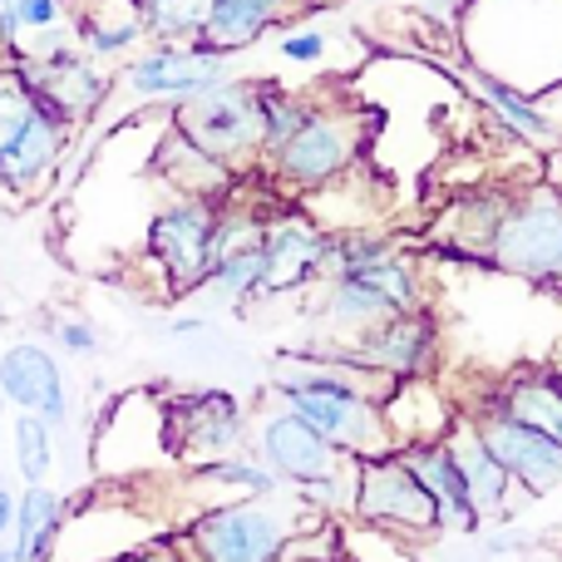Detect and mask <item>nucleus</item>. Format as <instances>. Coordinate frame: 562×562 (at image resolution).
<instances>
[{
	"label": "nucleus",
	"instance_id": "nucleus-16",
	"mask_svg": "<svg viewBox=\"0 0 562 562\" xmlns=\"http://www.w3.org/2000/svg\"><path fill=\"white\" fill-rule=\"evenodd\" d=\"M148 178L168 188V198H203V203H223L243 188V173L227 168L223 158L203 154L188 134H178L173 124L158 128L154 154H148Z\"/></svg>",
	"mask_w": 562,
	"mask_h": 562
},
{
	"label": "nucleus",
	"instance_id": "nucleus-8",
	"mask_svg": "<svg viewBox=\"0 0 562 562\" xmlns=\"http://www.w3.org/2000/svg\"><path fill=\"white\" fill-rule=\"evenodd\" d=\"M247 439V409L233 390H183L164 400V454L168 459H223L237 454Z\"/></svg>",
	"mask_w": 562,
	"mask_h": 562
},
{
	"label": "nucleus",
	"instance_id": "nucleus-4",
	"mask_svg": "<svg viewBox=\"0 0 562 562\" xmlns=\"http://www.w3.org/2000/svg\"><path fill=\"white\" fill-rule=\"evenodd\" d=\"M346 518H356L360 528H375V533L400 538V543L439 538L435 498L425 494V484L409 474L405 459H400L395 449L356 459V488H350V514Z\"/></svg>",
	"mask_w": 562,
	"mask_h": 562
},
{
	"label": "nucleus",
	"instance_id": "nucleus-7",
	"mask_svg": "<svg viewBox=\"0 0 562 562\" xmlns=\"http://www.w3.org/2000/svg\"><path fill=\"white\" fill-rule=\"evenodd\" d=\"M291 518L272 498H233L193 514L183 543L193 562H277L291 538Z\"/></svg>",
	"mask_w": 562,
	"mask_h": 562
},
{
	"label": "nucleus",
	"instance_id": "nucleus-27",
	"mask_svg": "<svg viewBox=\"0 0 562 562\" xmlns=\"http://www.w3.org/2000/svg\"><path fill=\"white\" fill-rule=\"evenodd\" d=\"M55 439L59 435L40 415H30V409H15V419H10V454H15V474L25 479V484H49V474H55V459H59Z\"/></svg>",
	"mask_w": 562,
	"mask_h": 562
},
{
	"label": "nucleus",
	"instance_id": "nucleus-14",
	"mask_svg": "<svg viewBox=\"0 0 562 562\" xmlns=\"http://www.w3.org/2000/svg\"><path fill=\"white\" fill-rule=\"evenodd\" d=\"M0 400L10 409H30L40 415L55 435L69 429V385L65 366L55 360V350L45 340H10L0 350Z\"/></svg>",
	"mask_w": 562,
	"mask_h": 562
},
{
	"label": "nucleus",
	"instance_id": "nucleus-11",
	"mask_svg": "<svg viewBox=\"0 0 562 562\" xmlns=\"http://www.w3.org/2000/svg\"><path fill=\"white\" fill-rule=\"evenodd\" d=\"M330 233L301 207H272L262 233V291L257 301H281L321 281Z\"/></svg>",
	"mask_w": 562,
	"mask_h": 562
},
{
	"label": "nucleus",
	"instance_id": "nucleus-5",
	"mask_svg": "<svg viewBox=\"0 0 562 562\" xmlns=\"http://www.w3.org/2000/svg\"><path fill=\"white\" fill-rule=\"evenodd\" d=\"M484 267L538 286H562V198L538 188L504 207Z\"/></svg>",
	"mask_w": 562,
	"mask_h": 562
},
{
	"label": "nucleus",
	"instance_id": "nucleus-10",
	"mask_svg": "<svg viewBox=\"0 0 562 562\" xmlns=\"http://www.w3.org/2000/svg\"><path fill=\"white\" fill-rule=\"evenodd\" d=\"M257 459L272 469L277 484L291 488V494H306V488L330 484V479L350 464V454H340L336 445H326V439H321L301 415H291L286 405L267 409V415L257 419Z\"/></svg>",
	"mask_w": 562,
	"mask_h": 562
},
{
	"label": "nucleus",
	"instance_id": "nucleus-17",
	"mask_svg": "<svg viewBox=\"0 0 562 562\" xmlns=\"http://www.w3.org/2000/svg\"><path fill=\"white\" fill-rule=\"evenodd\" d=\"M395 454L405 459V469L425 484V494L435 498L439 508V533H479V508L464 488V474H459L454 454H449L445 435L439 439H409V445H395Z\"/></svg>",
	"mask_w": 562,
	"mask_h": 562
},
{
	"label": "nucleus",
	"instance_id": "nucleus-29",
	"mask_svg": "<svg viewBox=\"0 0 562 562\" xmlns=\"http://www.w3.org/2000/svg\"><path fill=\"white\" fill-rule=\"evenodd\" d=\"M257 291H262V247L217 257L203 281V296L223 301V306H257Z\"/></svg>",
	"mask_w": 562,
	"mask_h": 562
},
{
	"label": "nucleus",
	"instance_id": "nucleus-26",
	"mask_svg": "<svg viewBox=\"0 0 562 562\" xmlns=\"http://www.w3.org/2000/svg\"><path fill=\"white\" fill-rule=\"evenodd\" d=\"M193 484L203 488H227L233 498H277L281 484L262 459H243V454H223V459H203L193 464Z\"/></svg>",
	"mask_w": 562,
	"mask_h": 562
},
{
	"label": "nucleus",
	"instance_id": "nucleus-2",
	"mask_svg": "<svg viewBox=\"0 0 562 562\" xmlns=\"http://www.w3.org/2000/svg\"><path fill=\"white\" fill-rule=\"evenodd\" d=\"M415 306H429V291H425V272H419V262L405 247L375 267L321 281V326H326L330 340H356L366 330H375L380 321Z\"/></svg>",
	"mask_w": 562,
	"mask_h": 562
},
{
	"label": "nucleus",
	"instance_id": "nucleus-12",
	"mask_svg": "<svg viewBox=\"0 0 562 562\" xmlns=\"http://www.w3.org/2000/svg\"><path fill=\"white\" fill-rule=\"evenodd\" d=\"M227 65H233V59L207 55V49H198V45H154L128 59L114 85L128 89L134 99H144V104L173 109V104H183V99L213 89L217 79H227Z\"/></svg>",
	"mask_w": 562,
	"mask_h": 562
},
{
	"label": "nucleus",
	"instance_id": "nucleus-21",
	"mask_svg": "<svg viewBox=\"0 0 562 562\" xmlns=\"http://www.w3.org/2000/svg\"><path fill=\"white\" fill-rule=\"evenodd\" d=\"M474 94L494 109V119L518 138V144H533V148H558L562 144V124H558V119H548L543 104H538L533 94H524L518 85H508V79L479 69V75H474Z\"/></svg>",
	"mask_w": 562,
	"mask_h": 562
},
{
	"label": "nucleus",
	"instance_id": "nucleus-34",
	"mask_svg": "<svg viewBox=\"0 0 562 562\" xmlns=\"http://www.w3.org/2000/svg\"><path fill=\"white\" fill-rule=\"evenodd\" d=\"M488 553H518V548H528V533H518V528H498V533L484 538Z\"/></svg>",
	"mask_w": 562,
	"mask_h": 562
},
{
	"label": "nucleus",
	"instance_id": "nucleus-39",
	"mask_svg": "<svg viewBox=\"0 0 562 562\" xmlns=\"http://www.w3.org/2000/svg\"><path fill=\"white\" fill-rule=\"evenodd\" d=\"M109 562H124V558H109Z\"/></svg>",
	"mask_w": 562,
	"mask_h": 562
},
{
	"label": "nucleus",
	"instance_id": "nucleus-6",
	"mask_svg": "<svg viewBox=\"0 0 562 562\" xmlns=\"http://www.w3.org/2000/svg\"><path fill=\"white\" fill-rule=\"evenodd\" d=\"M213 227L217 203L203 198H168L154 217H148L144 252L158 267L164 296H198L207 272H213Z\"/></svg>",
	"mask_w": 562,
	"mask_h": 562
},
{
	"label": "nucleus",
	"instance_id": "nucleus-9",
	"mask_svg": "<svg viewBox=\"0 0 562 562\" xmlns=\"http://www.w3.org/2000/svg\"><path fill=\"white\" fill-rule=\"evenodd\" d=\"M459 415L479 429L488 454L504 464V474L514 479V488L524 498H543V494H558L562 488V445L548 435H538V429L518 425L514 415H504V409L488 400V390L479 400H469Z\"/></svg>",
	"mask_w": 562,
	"mask_h": 562
},
{
	"label": "nucleus",
	"instance_id": "nucleus-20",
	"mask_svg": "<svg viewBox=\"0 0 562 562\" xmlns=\"http://www.w3.org/2000/svg\"><path fill=\"white\" fill-rule=\"evenodd\" d=\"M291 10H296V0H213L198 49L233 59L243 49H252L262 35H272Z\"/></svg>",
	"mask_w": 562,
	"mask_h": 562
},
{
	"label": "nucleus",
	"instance_id": "nucleus-28",
	"mask_svg": "<svg viewBox=\"0 0 562 562\" xmlns=\"http://www.w3.org/2000/svg\"><path fill=\"white\" fill-rule=\"evenodd\" d=\"M400 243L390 233H375V227H350V233H330L326 247V267H321V281L360 272V267H375L385 257H395Z\"/></svg>",
	"mask_w": 562,
	"mask_h": 562
},
{
	"label": "nucleus",
	"instance_id": "nucleus-31",
	"mask_svg": "<svg viewBox=\"0 0 562 562\" xmlns=\"http://www.w3.org/2000/svg\"><path fill=\"white\" fill-rule=\"evenodd\" d=\"M20 20V35H45V30H65L69 0H10Z\"/></svg>",
	"mask_w": 562,
	"mask_h": 562
},
{
	"label": "nucleus",
	"instance_id": "nucleus-32",
	"mask_svg": "<svg viewBox=\"0 0 562 562\" xmlns=\"http://www.w3.org/2000/svg\"><path fill=\"white\" fill-rule=\"evenodd\" d=\"M25 114H30V94H25V89H20L10 75H0V148H5L10 138L20 134Z\"/></svg>",
	"mask_w": 562,
	"mask_h": 562
},
{
	"label": "nucleus",
	"instance_id": "nucleus-30",
	"mask_svg": "<svg viewBox=\"0 0 562 562\" xmlns=\"http://www.w3.org/2000/svg\"><path fill=\"white\" fill-rule=\"evenodd\" d=\"M49 326V340H55V350H65V356H79V360H89V356H99V330H94V321H85V316H59V321H45Z\"/></svg>",
	"mask_w": 562,
	"mask_h": 562
},
{
	"label": "nucleus",
	"instance_id": "nucleus-1",
	"mask_svg": "<svg viewBox=\"0 0 562 562\" xmlns=\"http://www.w3.org/2000/svg\"><path fill=\"white\" fill-rule=\"evenodd\" d=\"M360 154H366V114L340 94H316L311 119L277 154L262 158V173L281 193H326L356 173Z\"/></svg>",
	"mask_w": 562,
	"mask_h": 562
},
{
	"label": "nucleus",
	"instance_id": "nucleus-25",
	"mask_svg": "<svg viewBox=\"0 0 562 562\" xmlns=\"http://www.w3.org/2000/svg\"><path fill=\"white\" fill-rule=\"evenodd\" d=\"M213 0H138L144 40L154 45H198Z\"/></svg>",
	"mask_w": 562,
	"mask_h": 562
},
{
	"label": "nucleus",
	"instance_id": "nucleus-3",
	"mask_svg": "<svg viewBox=\"0 0 562 562\" xmlns=\"http://www.w3.org/2000/svg\"><path fill=\"white\" fill-rule=\"evenodd\" d=\"M168 124L193 138L203 154L237 168V173L262 168V114H257L252 79H233V75L217 79L213 89L168 109Z\"/></svg>",
	"mask_w": 562,
	"mask_h": 562
},
{
	"label": "nucleus",
	"instance_id": "nucleus-13",
	"mask_svg": "<svg viewBox=\"0 0 562 562\" xmlns=\"http://www.w3.org/2000/svg\"><path fill=\"white\" fill-rule=\"evenodd\" d=\"M366 366H375L390 380H425L439 370V346H445V326H439L435 306H415L400 316L380 321L375 330L346 340Z\"/></svg>",
	"mask_w": 562,
	"mask_h": 562
},
{
	"label": "nucleus",
	"instance_id": "nucleus-23",
	"mask_svg": "<svg viewBox=\"0 0 562 562\" xmlns=\"http://www.w3.org/2000/svg\"><path fill=\"white\" fill-rule=\"evenodd\" d=\"M65 494L49 484H25L15 498V528H10V548L20 562H49L59 533H65Z\"/></svg>",
	"mask_w": 562,
	"mask_h": 562
},
{
	"label": "nucleus",
	"instance_id": "nucleus-15",
	"mask_svg": "<svg viewBox=\"0 0 562 562\" xmlns=\"http://www.w3.org/2000/svg\"><path fill=\"white\" fill-rule=\"evenodd\" d=\"M69 124L59 109H49L45 99L30 94V114L20 124V134L0 148V188L15 198H35L40 188L55 178V168L65 164V148H69Z\"/></svg>",
	"mask_w": 562,
	"mask_h": 562
},
{
	"label": "nucleus",
	"instance_id": "nucleus-36",
	"mask_svg": "<svg viewBox=\"0 0 562 562\" xmlns=\"http://www.w3.org/2000/svg\"><path fill=\"white\" fill-rule=\"evenodd\" d=\"M168 336H173V340L207 336V316H178V321H168Z\"/></svg>",
	"mask_w": 562,
	"mask_h": 562
},
{
	"label": "nucleus",
	"instance_id": "nucleus-18",
	"mask_svg": "<svg viewBox=\"0 0 562 562\" xmlns=\"http://www.w3.org/2000/svg\"><path fill=\"white\" fill-rule=\"evenodd\" d=\"M504 415H514L518 425L538 429V435L562 445V366H524L514 375H504L498 385H488Z\"/></svg>",
	"mask_w": 562,
	"mask_h": 562
},
{
	"label": "nucleus",
	"instance_id": "nucleus-22",
	"mask_svg": "<svg viewBox=\"0 0 562 562\" xmlns=\"http://www.w3.org/2000/svg\"><path fill=\"white\" fill-rule=\"evenodd\" d=\"M75 45L89 59H119L128 49L144 45V20H138V0H94L75 15Z\"/></svg>",
	"mask_w": 562,
	"mask_h": 562
},
{
	"label": "nucleus",
	"instance_id": "nucleus-40",
	"mask_svg": "<svg viewBox=\"0 0 562 562\" xmlns=\"http://www.w3.org/2000/svg\"><path fill=\"white\" fill-rule=\"evenodd\" d=\"M340 562H350V558H340Z\"/></svg>",
	"mask_w": 562,
	"mask_h": 562
},
{
	"label": "nucleus",
	"instance_id": "nucleus-19",
	"mask_svg": "<svg viewBox=\"0 0 562 562\" xmlns=\"http://www.w3.org/2000/svg\"><path fill=\"white\" fill-rule=\"evenodd\" d=\"M445 445H449V454H454L459 474H464V488H469V498H474L479 518H508V504H514L518 488H514V479L504 474V464L488 454L479 429L469 425L464 415H454V425L445 429Z\"/></svg>",
	"mask_w": 562,
	"mask_h": 562
},
{
	"label": "nucleus",
	"instance_id": "nucleus-24",
	"mask_svg": "<svg viewBox=\"0 0 562 562\" xmlns=\"http://www.w3.org/2000/svg\"><path fill=\"white\" fill-rule=\"evenodd\" d=\"M257 85V114H262V158L277 154L291 134L311 119V104L316 94H301L291 85H277V79H252Z\"/></svg>",
	"mask_w": 562,
	"mask_h": 562
},
{
	"label": "nucleus",
	"instance_id": "nucleus-33",
	"mask_svg": "<svg viewBox=\"0 0 562 562\" xmlns=\"http://www.w3.org/2000/svg\"><path fill=\"white\" fill-rule=\"evenodd\" d=\"M326 35L321 30H286L281 35V45H277V55L286 59V65H321L326 59Z\"/></svg>",
	"mask_w": 562,
	"mask_h": 562
},
{
	"label": "nucleus",
	"instance_id": "nucleus-37",
	"mask_svg": "<svg viewBox=\"0 0 562 562\" xmlns=\"http://www.w3.org/2000/svg\"><path fill=\"white\" fill-rule=\"evenodd\" d=\"M0 562H20V553L10 543H0Z\"/></svg>",
	"mask_w": 562,
	"mask_h": 562
},
{
	"label": "nucleus",
	"instance_id": "nucleus-35",
	"mask_svg": "<svg viewBox=\"0 0 562 562\" xmlns=\"http://www.w3.org/2000/svg\"><path fill=\"white\" fill-rule=\"evenodd\" d=\"M15 498H20V488L0 484V543H10V528H15Z\"/></svg>",
	"mask_w": 562,
	"mask_h": 562
},
{
	"label": "nucleus",
	"instance_id": "nucleus-38",
	"mask_svg": "<svg viewBox=\"0 0 562 562\" xmlns=\"http://www.w3.org/2000/svg\"><path fill=\"white\" fill-rule=\"evenodd\" d=\"M5 415H10V405L0 400V439H5Z\"/></svg>",
	"mask_w": 562,
	"mask_h": 562
}]
</instances>
